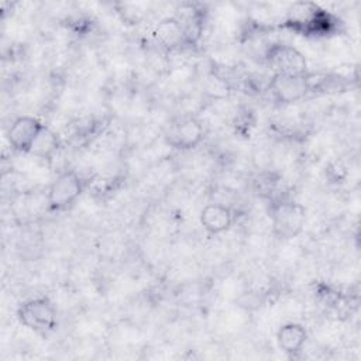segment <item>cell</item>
<instances>
[{
  "mask_svg": "<svg viewBox=\"0 0 361 361\" xmlns=\"http://www.w3.org/2000/svg\"><path fill=\"white\" fill-rule=\"evenodd\" d=\"M327 82V76H320L309 71L303 73H272L268 82V90L276 103L292 104L300 102L309 93L323 89Z\"/></svg>",
  "mask_w": 361,
  "mask_h": 361,
  "instance_id": "cell-1",
  "label": "cell"
},
{
  "mask_svg": "<svg viewBox=\"0 0 361 361\" xmlns=\"http://www.w3.org/2000/svg\"><path fill=\"white\" fill-rule=\"evenodd\" d=\"M283 25L303 35H323L334 28V18L316 3L296 1L286 8Z\"/></svg>",
  "mask_w": 361,
  "mask_h": 361,
  "instance_id": "cell-2",
  "label": "cell"
},
{
  "mask_svg": "<svg viewBox=\"0 0 361 361\" xmlns=\"http://www.w3.org/2000/svg\"><path fill=\"white\" fill-rule=\"evenodd\" d=\"M269 216L272 231L281 240H289L299 235L306 223L305 206L285 197H278L271 202Z\"/></svg>",
  "mask_w": 361,
  "mask_h": 361,
  "instance_id": "cell-3",
  "label": "cell"
},
{
  "mask_svg": "<svg viewBox=\"0 0 361 361\" xmlns=\"http://www.w3.org/2000/svg\"><path fill=\"white\" fill-rule=\"evenodd\" d=\"M83 178L73 169L59 172L47 190V206L51 212H65L72 207L85 190Z\"/></svg>",
  "mask_w": 361,
  "mask_h": 361,
  "instance_id": "cell-4",
  "label": "cell"
},
{
  "mask_svg": "<svg viewBox=\"0 0 361 361\" xmlns=\"http://www.w3.org/2000/svg\"><path fill=\"white\" fill-rule=\"evenodd\" d=\"M17 319L24 327L39 334L52 333L58 324L56 307L45 296L24 300L17 309Z\"/></svg>",
  "mask_w": 361,
  "mask_h": 361,
  "instance_id": "cell-5",
  "label": "cell"
},
{
  "mask_svg": "<svg viewBox=\"0 0 361 361\" xmlns=\"http://www.w3.org/2000/svg\"><path fill=\"white\" fill-rule=\"evenodd\" d=\"M204 138V126L195 116L176 118L166 133V141L172 148L190 151L202 144Z\"/></svg>",
  "mask_w": 361,
  "mask_h": 361,
  "instance_id": "cell-6",
  "label": "cell"
},
{
  "mask_svg": "<svg viewBox=\"0 0 361 361\" xmlns=\"http://www.w3.org/2000/svg\"><path fill=\"white\" fill-rule=\"evenodd\" d=\"M274 73H303L307 72L305 55L288 44H271L264 55Z\"/></svg>",
  "mask_w": 361,
  "mask_h": 361,
  "instance_id": "cell-7",
  "label": "cell"
},
{
  "mask_svg": "<svg viewBox=\"0 0 361 361\" xmlns=\"http://www.w3.org/2000/svg\"><path fill=\"white\" fill-rule=\"evenodd\" d=\"M42 127L44 123L32 116H20L14 118L7 130V140L10 147L16 152L28 154L35 137Z\"/></svg>",
  "mask_w": 361,
  "mask_h": 361,
  "instance_id": "cell-8",
  "label": "cell"
},
{
  "mask_svg": "<svg viewBox=\"0 0 361 361\" xmlns=\"http://www.w3.org/2000/svg\"><path fill=\"white\" fill-rule=\"evenodd\" d=\"M199 219L207 234L217 235L231 228L235 220V213L230 204L213 202L202 209Z\"/></svg>",
  "mask_w": 361,
  "mask_h": 361,
  "instance_id": "cell-9",
  "label": "cell"
},
{
  "mask_svg": "<svg viewBox=\"0 0 361 361\" xmlns=\"http://www.w3.org/2000/svg\"><path fill=\"white\" fill-rule=\"evenodd\" d=\"M154 38L157 44L166 52L178 51L185 45H189L185 30L175 16L159 20L154 28Z\"/></svg>",
  "mask_w": 361,
  "mask_h": 361,
  "instance_id": "cell-10",
  "label": "cell"
},
{
  "mask_svg": "<svg viewBox=\"0 0 361 361\" xmlns=\"http://www.w3.org/2000/svg\"><path fill=\"white\" fill-rule=\"evenodd\" d=\"M306 341H307V330L300 323H296V322L285 323L276 331L278 347L289 357L299 355Z\"/></svg>",
  "mask_w": 361,
  "mask_h": 361,
  "instance_id": "cell-11",
  "label": "cell"
},
{
  "mask_svg": "<svg viewBox=\"0 0 361 361\" xmlns=\"http://www.w3.org/2000/svg\"><path fill=\"white\" fill-rule=\"evenodd\" d=\"M175 17L182 24L189 45H195L203 31V13L197 4L182 3L175 10Z\"/></svg>",
  "mask_w": 361,
  "mask_h": 361,
  "instance_id": "cell-12",
  "label": "cell"
},
{
  "mask_svg": "<svg viewBox=\"0 0 361 361\" xmlns=\"http://www.w3.org/2000/svg\"><path fill=\"white\" fill-rule=\"evenodd\" d=\"M59 148H61V138L51 127L44 124V127L35 137V140L28 151V155H32L39 159L51 161L56 155Z\"/></svg>",
  "mask_w": 361,
  "mask_h": 361,
  "instance_id": "cell-13",
  "label": "cell"
}]
</instances>
